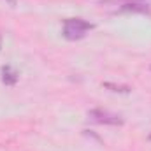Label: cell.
Segmentation results:
<instances>
[{"instance_id":"cell-1","label":"cell","mask_w":151,"mask_h":151,"mask_svg":"<svg viewBox=\"0 0 151 151\" xmlns=\"http://www.w3.org/2000/svg\"><path fill=\"white\" fill-rule=\"evenodd\" d=\"M93 25L81 19V18H72V19H67L65 25H63V35L69 39V40H79L86 35L88 30H91Z\"/></svg>"},{"instance_id":"cell-4","label":"cell","mask_w":151,"mask_h":151,"mask_svg":"<svg viewBox=\"0 0 151 151\" xmlns=\"http://www.w3.org/2000/svg\"><path fill=\"white\" fill-rule=\"evenodd\" d=\"M2 74H4V83L5 84H14L18 81V74L11 69V67H4L2 69Z\"/></svg>"},{"instance_id":"cell-2","label":"cell","mask_w":151,"mask_h":151,"mask_svg":"<svg viewBox=\"0 0 151 151\" xmlns=\"http://www.w3.org/2000/svg\"><path fill=\"white\" fill-rule=\"evenodd\" d=\"M88 116L97 121V123H102V125H121L123 119L118 116V114H113L109 111H102V109H91Z\"/></svg>"},{"instance_id":"cell-6","label":"cell","mask_w":151,"mask_h":151,"mask_svg":"<svg viewBox=\"0 0 151 151\" xmlns=\"http://www.w3.org/2000/svg\"><path fill=\"white\" fill-rule=\"evenodd\" d=\"M150 141H151V134H150Z\"/></svg>"},{"instance_id":"cell-3","label":"cell","mask_w":151,"mask_h":151,"mask_svg":"<svg viewBox=\"0 0 151 151\" xmlns=\"http://www.w3.org/2000/svg\"><path fill=\"white\" fill-rule=\"evenodd\" d=\"M121 11H125V12H141V14H148V12H150V7H148V4H144V2L132 0V2L121 4Z\"/></svg>"},{"instance_id":"cell-5","label":"cell","mask_w":151,"mask_h":151,"mask_svg":"<svg viewBox=\"0 0 151 151\" xmlns=\"http://www.w3.org/2000/svg\"><path fill=\"white\" fill-rule=\"evenodd\" d=\"M104 86H106V88H111L113 91H123V93L130 91V88H128V86H116V84H111V83H106Z\"/></svg>"}]
</instances>
